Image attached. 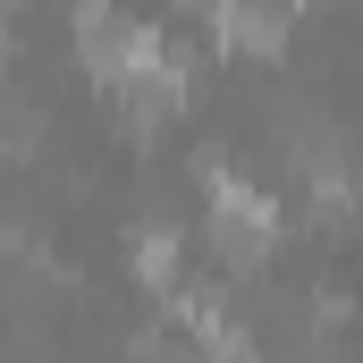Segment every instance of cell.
Returning <instances> with one entry per match:
<instances>
[{"label": "cell", "mask_w": 363, "mask_h": 363, "mask_svg": "<svg viewBox=\"0 0 363 363\" xmlns=\"http://www.w3.org/2000/svg\"><path fill=\"white\" fill-rule=\"evenodd\" d=\"M211 220H220V228H228L245 254L271 237V203H262V194H254L245 178H211Z\"/></svg>", "instance_id": "cell-1"}, {"label": "cell", "mask_w": 363, "mask_h": 363, "mask_svg": "<svg viewBox=\"0 0 363 363\" xmlns=\"http://www.w3.org/2000/svg\"><path fill=\"white\" fill-rule=\"evenodd\" d=\"M169 262H178V245L169 237H144V279H169Z\"/></svg>", "instance_id": "cell-2"}]
</instances>
